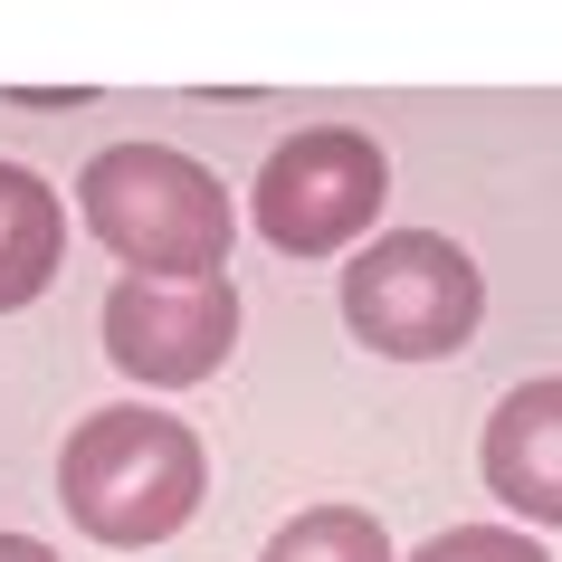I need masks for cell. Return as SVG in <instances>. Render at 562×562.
<instances>
[{
  "instance_id": "5b68a950",
  "label": "cell",
  "mask_w": 562,
  "mask_h": 562,
  "mask_svg": "<svg viewBox=\"0 0 562 562\" xmlns=\"http://www.w3.org/2000/svg\"><path fill=\"white\" fill-rule=\"evenodd\" d=\"M238 344V286L229 277H124L105 296V362L144 391L210 382Z\"/></svg>"
},
{
  "instance_id": "ba28073f",
  "label": "cell",
  "mask_w": 562,
  "mask_h": 562,
  "mask_svg": "<svg viewBox=\"0 0 562 562\" xmlns=\"http://www.w3.org/2000/svg\"><path fill=\"white\" fill-rule=\"evenodd\" d=\"M258 562H391V533L382 515H362V505H315L296 525H277Z\"/></svg>"
},
{
  "instance_id": "52a82bcc",
  "label": "cell",
  "mask_w": 562,
  "mask_h": 562,
  "mask_svg": "<svg viewBox=\"0 0 562 562\" xmlns=\"http://www.w3.org/2000/svg\"><path fill=\"white\" fill-rule=\"evenodd\" d=\"M58 258H67V201L38 172L0 162V315H20L58 277Z\"/></svg>"
},
{
  "instance_id": "7a4b0ae2",
  "label": "cell",
  "mask_w": 562,
  "mask_h": 562,
  "mask_svg": "<svg viewBox=\"0 0 562 562\" xmlns=\"http://www.w3.org/2000/svg\"><path fill=\"white\" fill-rule=\"evenodd\" d=\"M77 220L124 258V277H220L238 229L229 181L172 144H105L77 172Z\"/></svg>"
},
{
  "instance_id": "30bf717a",
  "label": "cell",
  "mask_w": 562,
  "mask_h": 562,
  "mask_svg": "<svg viewBox=\"0 0 562 562\" xmlns=\"http://www.w3.org/2000/svg\"><path fill=\"white\" fill-rule=\"evenodd\" d=\"M0 562H58V553H48L38 533H0Z\"/></svg>"
},
{
  "instance_id": "8992f818",
  "label": "cell",
  "mask_w": 562,
  "mask_h": 562,
  "mask_svg": "<svg viewBox=\"0 0 562 562\" xmlns=\"http://www.w3.org/2000/svg\"><path fill=\"white\" fill-rule=\"evenodd\" d=\"M476 468H486L505 515L562 525V382H515L505 391L496 411H486Z\"/></svg>"
},
{
  "instance_id": "277c9868",
  "label": "cell",
  "mask_w": 562,
  "mask_h": 562,
  "mask_svg": "<svg viewBox=\"0 0 562 562\" xmlns=\"http://www.w3.org/2000/svg\"><path fill=\"white\" fill-rule=\"evenodd\" d=\"M391 201V162L372 134L353 124H305L286 144L258 162V191H248V220H258L267 248H286V258H334V248H353Z\"/></svg>"
},
{
  "instance_id": "3957f363",
  "label": "cell",
  "mask_w": 562,
  "mask_h": 562,
  "mask_svg": "<svg viewBox=\"0 0 562 562\" xmlns=\"http://www.w3.org/2000/svg\"><path fill=\"white\" fill-rule=\"evenodd\" d=\"M486 315V277L458 238L439 229H382L344 267V325L382 362H439L458 353Z\"/></svg>"
},
{
  "instance_id": "6da1fadb",
  "label": "cell",
  "mask_w": 562,
  "mask_h": 562,
  "mask_svg": "<svg viewBox=\"0 0 562 562\" xmlns=\"http://www.w3.org/2000/svg\"><path fill=\"white\" fill-rule=\"evenodd\" d=\"M201 486H210L201 439H191L172 411H153V401L87 411L77 439L58 448V505L77 515L87 543H105V553L172 543V533L201 515Z\"/></svg>"
},
{
  "instance_id": "9c48e42d",
  "label": "cell",
  "mask_w": 562,
  "mask_h": 562,
  "mask_svg": "<svg viewBox=\"0 0 562 562\" xmlns=\"http://www.w3.org/2000/svg\"><path fill=\"white\" fill-rule=\"evenodd\" d=\"M411 562H553L533 543V525H458V533H429Z\"/></svg>"
}]
</instances>
